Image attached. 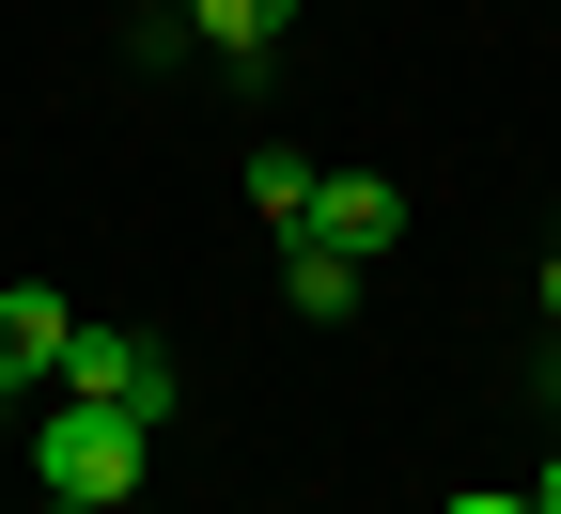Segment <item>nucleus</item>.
<instances>
[{"label": "nucleus", "mask_w": 561, "mask_h": 514, "mask_svg": "<svg viewBox=\"0 0 561 514\" xmlns=\"http://www.w3.org/2000/svg\"><path fill=\"white\" fill-rule=\"evenodd\" d=\"M140 468H157V421L47 390V421H32V483H47V499H140Z\"/></svg>", "instance_id": "1"}, {"label": "nucleus", "mask_w": 561, "mask_h": 514, "mask_svg": "<svg viewBox=\"0 0 561 514\" xmlns=\"http://www.w3.org/2000/svg\"><path fill=\"white\" fill-rule=\"evenodd\" d=\"M47 390H79V406H125V421H172V358L140 343V328H79Z\"/></svg>", "instance_id": "2"}, {"label": "nucleus", "mask_w": 561, "mask_h": 514, "mask_svg": "<svg viewBox=\"0 0 561 514\" xmlns=\"http://www.w3.org/2000/svg\"><path fill=\"white\" fill-rule=\"evenodd\" d=\"M62 343H79L62 297H0V406H32V390L62 375Z\"/></svg>", "instance_id": "3"}, {"label": "nucleus", "mask_w": 561, "mask_h": 514, "mask_svg": "<svg viewBox=\"0 0 561 514\" xmlns=\"http://www.w3.org/2000/svg\"><path fill=\"white\" fill-rule=\"evenodd\" d=\"M312 235H328V250H390V235H405V187H390V172H328V187H312Z\"/></svg>", "instance_id": "4"}, {"label": "nucleus", "mask_w": 561, "mask_h": 514, "mask_svg": "<svg viewBox=\"0 0 561 514\" xmlns=\"http://www.w3.org/2000/svg\"><path fill=\"white\" fill-rule=\"evenodd\" d=\"M280 297H297V328H343V312H359V250H328V235H280Z\"/></svg>", "instance_id": "5"}, {"label": "nucleus", "mask_w": 561, "mask_h": 514, "mask_svg": "<svg viewBox=\"0 0 561 514\" xmlns=\"http://www.w3.org/2000/svg\"><path fill=\"white\" fill-rule=\"evenodd\" d=\"M280 16H297V0H187V32L234 62V79H265V47H280Z\"/></svg>", "instance_id": "6"}, {"label": "nucleus", "mask_w": 561, "mask_h": 514, "mask_svg": "<svg viewBox=\"0 0 561 514\" xmlns=\"http://www.w3.org/2000/svg\"><path fill=\"white\" fill-rule=\"evenodd\" d=\"M312 157H297V140H265V157H250V218H265V235H312Z\"/></svg>", "instance_id": "7"}, {"label": "nucleus", "mask_w": 561, "mask_h": 514, "mask_svg": "<svg viewBox=\"0 0 561 514\" xmlns=\"http://www.w3.org/2000/svg\"><path fill=\"white\" fill-rule=\"evenodd\" d=\"M530 312H546V343H561V250H546V297H530Z\"/></svg>", "instance_id": "8"}, {"label": "nucleus", "mask_w": 561, "mask_h": 514, "mask_svg": "<svg viewBox=\"0 0 561 514\" xmlns=\"http://www.w3.org/2000/svg\"><path fill=\"white\" fill-rule=\"evenodd\" d=\"M437 514H530V499H437Z\"/></svg>", "instance_id": "9"}, {"label": "nucleus", "mask_w": 561, "mask_h": 514, "mask_svg": "<svg viewBox=\"0 0 561 514\" xmlns=\"http://www.w3.org/2000/svg\"><path fill=\"white\" fill-rule=\"evenodd\" d=\"M530 514H561V453H546V483H530Z\"/></svg>", "instance_id": "10"}, {"label": "nucleus", "mask_w": 561, "mask_h": 514, "mask_svg": "<svg viewBox=\"0 0 561 514\" xmlns=\"http://www.w3.org/2000/svg\"><path fill=\"white\" fill-rule=\"evenodd\" d=\"M47 514H110V499H47Z\"/></svg>", "instance_id": "11"}, {"label": "nucleus", "mask_w": 561, "mask_h": 514, "mask_svg": "<svg viewBox=\"0 0 561 514\" xmlns=\"http://www.w3.org/2000/svg\"><path fill=\"white\" fill-rule=\"evenodd\" d=\"M110 514H157V499H110Z\"/></svg>", "instance_id": "12"}, {"label": "nucleus", "mask_w": 561, "mask_h": 514, "mask_svg": "<svg viewBox=\"0 0 561 514\" xmlns=\"http://www.w3.org/2000/svg\"><path fill=\"white\" fill-rule=\"evenodd\" d=\"M250 514H265V499H250Z\"/></svg>", "instance_id": "13"}]
</instances>
